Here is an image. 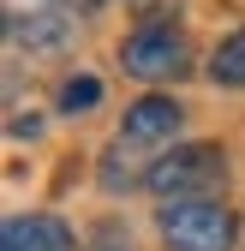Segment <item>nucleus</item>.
I'll list each match as a JSON object with an SVG mask.
<instances>
[{"instance_id": "39448f33", "label": "nucleus", "mask_w": 245, "mask_h": 251, "mask_svg": "<svg viewBox=\"0 0 245 251\" xmlns=\"http://www.w3.org/2000/svg\"><path fill=\"white\" fill-rule=\"evenodd\" d=\"M6 251H72V227L54 215H18L6 222Z\"/></svg>"}, {"instance_id": "f257e3e1", "label": "nucleus", "mask_w": 245, "mask_h": 251, "mask_svg": "<svg viewBox=\"0 0 245 251\" xmlns=\"http://www.w3.org/2000/svg\"><path fill=\"white\" fill-rule=\"evenodd\" d=\"M221 179H227V162H221L216 144H186L173 155H156L144 174V185L168 203L173 198H209V192H221Z\"/></svg>"}, {"instance_id": "1a4fd4ad", "label": "nucleus", "mask_w": 245, "mask_h": 251, "mask_svg": "<svg viewBox=\"0 0 245 251\" xmlns=\"http://www.w3.org/2000/svg\"><path fill=\"white\" fill-rule=\"evenodd\" d=\"M96 245H102V251H132V239L120 245V233H114V227H102V233H96Z\"/></svg>"}, {"instance_id": "423d86ee", "label": "nucleus", "mask_w": 245, "mask_h": 251, "mask_svg": "<svg viewBox=\"0 0 245 251\" xmlns=\"http://www.w3.org/2000/svg\"><path fill=\"white\" fill-rule=\"evenodd\" d=\"M209 78H216V84H233V90H245V30H233V36L216 48V60H209Z\"/></svg>"}, {"instance_id": "0eeeda50", "label": "nucleus", "mask_w": 245, "mask_h": 251, "mask_svg": "<svg viewBox=\"0 0 245 251\" xmlns=\"http://www.w3.org/2000/svg\"><path fill=\"white\" fill-rule=\"evenodd\" d=\"M96 102H102V84L96 78H66V90H60V108H66V114H90Z\"/></svg>"}, {"instance_id": "6e6552de", "label": "nucleus", "mask_w": 245, "mask_h": 251, "mask_svg": "<svg viewBox=\"0 0 245 251\" xmlns=\"http://www.w3.org/2000/svg\"><path fill=\"white\" fill-rule=\"evenodd\" d=\"M12 36H18V42H54L60 24H12Z\"/></svg>"}, {"instance_id": "20e7f679", "label": "nucleus", "mask_w": 245, "mask_h": 251, "mask_svg": "<svg viewBox=\"0 0 245 251\" xmlns=\"http://www.w3.org/2000/svg\"><path fill=\"white\" fill-rule=\"evenodd\" d=\"M179 120H186V108H179L173 96H144V102L126 108V126H120L114 150H162L179 132Z\"/></svg>"}, {"instance_id": "7ed1b4c3", "label": "nucleus", "mask_w": 245, "mask_h": 251, "mask_svg": "<svg viewBox=\"0 0 245 251\" xmlns=\"http://www.w3.org/2000/svg\"><path fill=\"white\" fill-rule=\"evenodd\" d=\"M120 66L144 84H162V78H179L186 72V36L173 24H144L120 42Z\"/></svg>"}, {"instance_id": "f03ea898", "label": "nucleus", "mask_w": 245, "mask_h": 251, "mask_svg": "<svg viewBox=\"0 0 245 251\" xmlns=\"http://www.w3.org/2000/svg\"><path fill=\"white\" fill-rule=\"evenodd\" d=\"M156 222L173 251H233V215L209 198H173L162 203Z\"/></svg>"}]
</instances>
